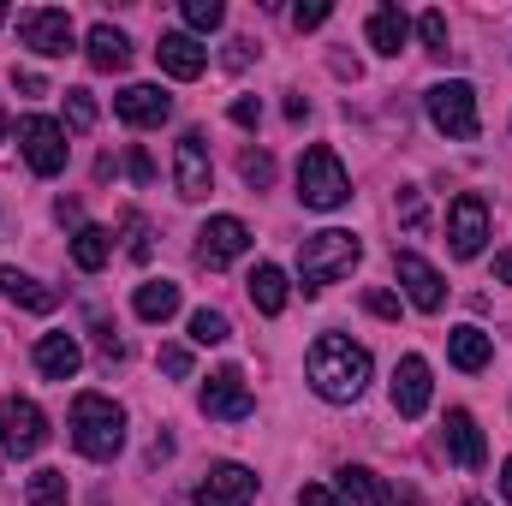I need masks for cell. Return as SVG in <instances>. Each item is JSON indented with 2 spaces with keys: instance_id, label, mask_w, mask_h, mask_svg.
<instances>
[{
  "instance_id": "obj_1",
  "label": "cell",
  "mask_w": 512,
  "mask_h": 506,
  "mask_svg": "<svg viewBox=\"0 0 512 506\" xmlns=\"http://www.w3.org/2000/svg\"><path fill=\"white\" fill-rule=\"evenodd\" d=\"M304 370H310V387H316L322 399L352 405V399L370 387V352H364V346H352L346 334H322V340L310 346Z\"/></svg>"
},
{
  "instance_id": "obj_2",
  "label": "cell",
  "mask_w": 512,
  "mask_h": 506,
  "mask_svg": "<svg viewBox=\"0 0 512 506\" xmlns=\"http://www.w3.org/2000/svg\"><path fill=\"white\" fill-rule=\"evenodd\" d=\"M72 441L84 459H114L126 447V411L108 393H78L72 399Z\"/></svg>"
},
{
  "instance_id": "obj_3",
  "label": "cell",
  "mask_w": 512,
  "mask_h": 506,
  "mask_svg": "<svg viewBox=\"0 0 512 506\" xmlns=\"http://www.w3.org/2000/svg\"><path fill=\"white\" fill-rule=\"evenodd\" d=\"M358 256H364V245H358L352 233H340V227L310 233V239L298 245V280H304V298H316L322 286H334L340 274H352Z\"/></svg>"
},
{
  "instance_id": "obj_4",
  "label": "cell",
  "mask_w": 512,
  "mask_h": 506,
  "mask_svg": "<svg viewBox=\"0 0 512 506\" xmlns=\"http://www.w3.org/2000/svg\"><path fill=\"white\" fill-rule=\"evenodd\" d=\"M298 203L304 209H346L352 203V179L328 143H310L298 155Z\"/></svg>"
},
{
  "instance_id": "obj_5",
  "label": "cell",
  "mask_w": 512,
  "mask_h": 506,
  "mask_svg": "<svg viewBox=\"0 0 512 506\" xmlns=\"http://www.w3.org/2000/svg\"><path fill=\"white\" fill-rule=\"evenodd\" d=\"M18 36L42 60H66L78 48V30H72V12L66 6H30V12H18Z\"/></svg>"
},
{
  "instance_id": "obj_6",
  "label": "cell",
  "mask_w": 512,
  "mask_h": 506,
  "mask_svg": "<svg viewBox=\"0 0 512 506\" xmlns=\"http://www.w3.org/2000/svg\"><path fill=\"white\" fill-rule=\"evenodd\" d=\"M423 108H429V120L435 131H447V137H459V143H471L477 137V90L465 84V78H453V84H435L429 96H423Z\"/></svg>"
},
{
  "instance_id": "obj_7",
  "label": "cell",
  "mask_w": 512,
  "mask_h": 506,
  "mask_svg": "<svg viewBox=\"0 0 512 506\" xmlns=\"http://www.w3.org/2000/svg\"><path fill=\"white\" fill-rule=\"evenodd\" d=\"M18 149H24L30 173H42V179L66 173V126H54L48 114H30V120L18 126Z\"/></svg>"
},
{
  "instance_id": "obj_8",
  "label": "cell",
  "mask_w": 512,
  "mask_h": 506,
  "mask_svg": "<svg viewBox=\"0 0 512 506\" xmlns=\"http://www.w3.org/2000/svg\"><path fill=\"white\" fill-rule=\"evenodd\" d=\"M42 441H48V417L30 399H6L0 405V453L30 459V453H42Z\"/></svg>"
},
{
  "instance_id": "obj_9",
  "label": "cell",
  "mask_w": 512,
  "mask_h": 506,
  "mask_svg": "<svg viewBox=\"0 0 512 506\" xmlns=\"http://www.w3.org/2000/svg\"><path fill=\"white\" fill-rule=\"evenodd\" d=\"M447 239H453V256H459V262L483 256V239H489V203H483L477 191H459V197H453V209H447Z\"/></svg>"
},
{
  "instance_id": "obj_10",
  "label": "cell",
  "mask_w": 512,
  "mask_h": 506,
  "mask_svg": "<svg viewBox=\"0 0 512 506\" xmlns=\"http://www.w3.org/2000/svg\"><path fill=\"white\" fill-rule=\"evenodd\" d=\"M203 417H215V423H239V417H251L256 411V399H251V387H245V370H215V376L203 381Z\"/></svg>"
},
{
  "instance_id": "obj_11",
  "label": "cell",
  "mask_w": 512,
  "mask_h": 506,
  "mask_svg": "<svg viewBox=\"0 0 512 506\" xmlns=\"http://www.w3.org/2000/svg\"><path fill=\"white\" fill-rule=\"evenodd\" d=\"M173 179H179V197L185 203H203L215 191V167H209V143L203 131H185L179 149H173Z\"/></svg>"
},
{
  "instance_id": "obj_12",
  "label": "cell",
  "mask_w": 512,
  "mask_h": 506,
  "mask_svg": "<svg viewBox=\"0 0 512 506\" xmlns=\"http://www.w3.org/2000/svg\"><path fill=\"white\" fill-rule=\"evenodd\" d=\"M393 268H399V286H405V298H411L423 316H435V310L447 304V280H441V274H435V268H429L417 251H399V256H393Z\"/></svg>"
},
{
  "instance_id": "obj_13",
  "label": "cell",
  "mask_w": 512,
  "mask_h": 506,
  "mask_svg": "<svg viewBox=\"0 0 512 506\" xmlns=\"http://www.w3.org/2000/svg\"><path fill=\"white\" fill-rule=\"evenodd\" d=\"M251 251V227L239 221V215H215L203 233H197V256L209 262V268H227L233 256Z\"/></svg>"
},
{
  "instance_id": "obj_14",
  "label": "cell",
  "mask_w": 512,
  "mask_h": 506,
  "mask_svg": "<svg viewBox=\"0 0 512 506\" xmlns=\"http://www.w3.org/2000/svg\"><path fill=\"white\" fill-rule=\"evenodd\" d=\"M256 501V471L245 465H215L197 483V506H251Z\"/></svg>"
},
{
  "instance_id": "obj_15",
  "label": "cell",
  "mask_w": 512,
  "mask_h": 506,
  "mask_svg": "<svg viewBox=\"0 0 512 506\" xmlns=\"http://www.w3.org/2000/svg\"><path fill=\"white\" fill-rule=\"evenodd\" d=\"M155 60H161V72H167V78L191 84V78H203V66H209V48H197V36H185V30H161V42H155Z\"/></svg>"
},
{
  "instance_id": "obj_16",
  "label": "cell",
  "mask_w": 512,
  "mask_h": 506,
  "mask_svg": "<svg viewBox=\"0 0 512 506\" xmlns=\"http://www.w3.org/2000/svg\"><path fill=\"white\" fill-rule=\"evenodd\" d=\"M114 114H120L126 126H161V120L173 114V96H167L161 84H126V90L114 96Z\"/></svg>"
},
{
  "instance_id": "obj_17",
  "label": "cell",
  "mask_w": 512,
  "mask_h": 506,
  "mask_svg": "<svg viewBox=\"0 0 512 506\" xmlns=\"http://www.w3.org/2000/svg\"><path fill=\"white\" fill-rule=\"evenodd\" d=\"M441 441H447V459H453L459 471H477V465L489 459V453H483V429H477V417H471V411H447Z\"/></svg>"
},
{
  "instance_id": "obj_18",
  "label": "cell",
  "mask_w": 512,
  "mask_h": 506,
  "mask_svg": "<svg viewBox=\"0 0 512 506\" xmlns=\"http://www.w3.org/2000/svg\"><path fill=\"white\" fill-rule=\"evenodd\" d=\"M429 364L411 352V358H399V370H393V411L399 417H423L429 411Z\"/></svg>"
},
{
  "instance_id": "obj_19",
  "label": "cell",
  "mask_w": 512,
  "mask_h": 506,
  "mask_svg": "<svg viewBox=\"0 0 512 506\" xmlns=\"http://www.w3.org/2000/svg\"><path fill=\"white\" fill-rule=\"evenodd\" d=\"M78 364H84V352H78L72 334H42V340H36V370L48 381H72Z\"/></svg>"
},
{
  "instance_id": "obj_20",
  "label": "cell",
  "mask_w": 512,
  "mask_h": 506,
  "mask_svg": "<svg viewBox=\"0 0 512 506\" xmlns=\"http://www.w3.org/2000/svg\"><path fill=\"white\" fill-rule=\"evenodd\" d=\"M84 54H90L96 72H126L131 66V42H126V30H114V24H96L84 36Z\"/></svg>"
},
{
  "instance_id": "obj_21",
  "label": "cell",
  "mask_w": 512,
  "mask_h": 506,
  "mask_svg": "<svg viewBox=\"0 0 512 506\" xmlns=\"http://www.w3.org/2000/svg\"><path fill=\"white\" fill-rule=\"evenodd\" d=\"M340 489L352 495V501H364V506H417L411 495H399V489H387L376 471H364V465H346L340 471Z\"/></svg>"
},
{
  "instance_id": "obj_22",
  "label": "cell",
  "mask_w": 512,
  "mask_h": 506,
  "mask_svg": "<svg viewBox=\"0 0 512 506\" xmlns=\"http://www.w3.org/2000/svg\"><path fill=\"white\" fill-rule=\"evenodd\" d=\"M0 292H6L12 304L36 310V316H48V310L60 304V292H54V286H42L36 274H18V268H0Z\"/></svg>"
},
{
  "instance_id": "obj_23",
  "label": "cell",
  "mask_w": 512,
  "mask_h": 506,
  "mask_svg": "<svg viewBox=\"0 0 512 506\" xmlns=\"http://www.w3.org/2000/svg\"><path fill=\"white\" fill-rule=\"evenodd\" d=\"M447 358H453L465 376H477V370L495 358V340H489L483 328H453V334H447Z\"/></svg>"
},
{
  "instance_id": "obj_24",
  "label": "cell",
  "mask_w": 512,
  "mask_h": 506,
  "mask_svg": "<svg viewBox=\"0 0 512 506\" xmlns=\"http://www.w3.org/2000/svg\"><path fill=\"white\" fill-rule=\"evenodd\" d=\"M131 310L143 322H167V316H179V286L173 280H143L137 298H131Z\"/></svg>"
},
{
  "instance_id": "obj_25",
  "label": "cell",
  "mask_w": 512,
  "mask_h": 506,
  "mask_svg": "<svg viewBox=\"0 0 512 506\" xmlns=\"http://www.w3.org/2000/svg\"><path fill=\"white\" fill-rule=\"evenodd\" d=\"M405 36H411V18H405L399 6H376V12H370V48H376V54H399Z\"/></svg>"
},
{
  "instance_id": "obj_26",
  "label": "cell",
  "mask_w": 512,
  "mask_h": 506,
  "mask_svg": "<svg viewBox=\"0 0 512 506\" xmlns=\"http://www.w3.org/2000/svg\"><path fill=\"white\" fill-rule=\"evenodd\" d=\"M251 304L262 310V316H280V310H286V274H280L274 262H256V274H251Z\"/></svg>"
},
{
  "instance_id": "obj_27",
  "label": "cell",
  "mask_w": 512,
  "mask_h": 506,
  "mask_svg": "<svg viewBox=\"0 0 512 506\" xmlns=\"http://www.w3.org/2000/svg\"><path fill=\"white\" fill-rule=\"evenodd\" d=\"M108 256H114V239H108V227H78V233H72V262H78L84 274H96Z\"/></svg>"
},
{
  "instance_id": "obj_28",
  "label": "cell",
  "mask_w": 512,
  "mask_h": 506,
  "mask_svg": "<svg viewBox=\"0 0 512 506\" xmlns=\"http://www.w3.org/2000/svg\"><path fill=\"white\" fill-rule=\"evenodd\" d=\"M72 489H66V471H36L30 477V506H66Z\"/></svg>"
},
{
  "instance_id": "obj_29",
  "label": "cell",
  "mask_w": 512,
  "mask_h": 506,
  "mask_svg": "<svg viewBox=\"0 0 512 506\" xmlns=\"http://www.w3.org/2000/svg\"><path fill=\"white\" fill-rule=\"evenodd\" d=\"M227 334H233V328H227L221 310H197V316H191V340H197V346H221Z\"/></svg>"
},
{
  "instance_id": "obj_30",
  "label": "cell",
  "mask_w": 512,
  "mask_h": 506,
  "mask_svg": "<svg viewBox=\"0 0 512 506\" xmlns=\"http://www.w3.org/2000/svg\"><path fill=\"white\" fill-rule=\"evenodd\" d=\"M185 24L191 30H221L227 24V6L221 0H185Z\"/></svg>"
},
{
  "instance_id": "obj_31",
  "label": "cell",
  "mask_w": 512,
  "mask_h": 506,
  "mask_svg": "<svg viewBox=\"0 0 512 506\" xmlns=\"http://www.w3.org/2000/svg\"><path fill=\"white\" fill-rule=\"evenodd\" d=\"M417 36H423V48H429L435 60H447V12H423V18H417Z\"/></svg>"
},
{
  "instance_id": "obj_32",
  "label": "cell",
  "mask_w": 512,
  "mask_h": 506,
  "mask_svg": "<svg viewBox=\"0 0 512 506\" xmlns=\"http://www.w3.org/2000/svg\"><path fill=\"white\" fill-rule=\"evenodd\" d=\"M239 173H245V185H256V191L274 185V161H268L262 149H245V155H239Z\"/></svg>"
},
{
  "instance_id": "obj_33",
  "label": "cell",
  "mask_w": 512,
  "mask_h": 506,
  "mask_svg": "<svg viewBox=\"0 0 512 506\" xmlns=\"http://www.w3.org/2000/svg\"><path fill=\"white\" fill-rule=\"evenodd\" d=\"M66 126L72 131L96 126V102H90V90H66Z\"/></svg>"
},
{
  "instance_id": "obj_34",
  "label": "cell",
  "mask_w": 512,
  "mask_h": 506,
  "mask_svg": "<svg viewBox=\"0 0 512 506\" xmlns=\"http://www.w3.org/2000/svg\"><path fill=\"white\" fill-rule=\"evenodd\" d=\"M399 221H405L411 233H423V191H417V185H399Z\"/></svg>"
},
{
  "instance_id": "obj_35",
  "label": "cell",
  "mask_w": 512,
  "mask_h": 506,
  "mask_svg": "<svg viewBox=\"0 0 512 506\" xmlns=\"http://www.w3.org/2000/svg\"><path fill=\"white\" fill-rule=\"evenodd\" d=\"M328 12H334L328 0H310V6H292V24L298 30H316V24H328Z\"/></svg>"
},
{
  "instance_id": "obj_36",
  "label": "cell",
  "mask_w": 512,
  "mask_h": 506,
  "mask_svg": "<svg viewBox=\"0 0 512 506\" xmlns=\"http://www.w3.org/2000/svg\"><path fill=\"white\" fill-rule=\"evenodd\" d=\"M126 233H131V262H149V227H143V215H126Z\"/></svg>"
},
{
  "instance_id": "obj_37",
  "label": "cell",
  "mask_w": 512,
  "mask_h": 506,
  "mask_svg": "<svg viewBox=\"0 0 512 506\" xmlns=\"http://www.w3.org/2000/svg\"><path fill=\"white\" fill-rule=\"evenodd\" d=\"M161 370L173 381H185L191 376V352H185V346H161Z\"/></svg>"
},
{
  "instance_id": "obj_38",
  "label": "cell",
  "mask_w": 512,
  "mask_h": 506,
  "mask_svg": "<svg viewBox=\"0 0 512 506\" xmlns=\"http://www.w3.org/2000/svg\"><path fill=\"white\" fill-rule=\"evenodd\" d=\"M364 310L382 316V322H393V316H399V298H393V292H364Z\"/></svg>"
},
{
  "instance_id": "obj_39",
  "label": "cell",
  "mask_w": 512,
  "mask_h": 506,
  "mask_svg": "<svg viewBox=\"0 0 512 506\" xmlns=\"http://www.w3.org/2000/svg\"><path fill=\"white\" fill-rule=\"evenodd\" d=\"M256 120H262V102H256V96H245V102H233V126H245V131H251Z\"/></svg>"
},
{
  "instance_id": "obj_40",
  "label": "cell",
  "mask_w": 512,
  "mask_h": 506,
  "mask_svg": "<svg viewBox=\"0 0 512 506\" xmlns=\"http://www.w3.org/2000/svg\"><path fill=\"white\" fill-rule=\"evenodd\" d=\"M298 506H340V501H334L322 483H304V489H298Z\"/></svg>"
},
{
  "instance_id": "obj_41",
  "label": "cell",
  "mask_w": 512,
  "mask_h": 506,
  "mask_svg": "<svg viewBox=\"0 0 512 506\" xmlns=\"http://www.w3.org/2000/svg\"><path fill=\"white\" fill-rule=\"evenodd\" d=\"M12 84H18V90H24V96H48V84H42V78H36V72H12Z\"/></svg>"
},
{
  "instance_id": "obj_42",
  "label": "cell",
  "mask_w": 512,
  "mask_h": 506,
  "mask_svg": "<svg viewBox=\"0 0 512 506\" xmlns=\"http://www.w3.org/2000/svg\"><path fill=\"white\" fill-rule=\"evenodd\" d=\"M131 179H143V185H149V179H155V161H149V155H143V149H131Z\"/></svg>"
},
{
  "instance_id": "obj_43",
  "label": "cell",
  "mask_w": 512,
  "mask_h": 506,
  "mask_svg": "<svg viewBox=\"0 0 512 506\" xmlns=\"http://www.w3.org/2000/svg\"><path fill=\"white\" fill-rule=\"evenodd\" d=\"M227 66H233V72H239V66H251V42H245V36L227 48Z\"/></svg>"
},
{
  "instance_id": "obj_44",
  "label": "cell",
  "mask_w": 512,
  "mask_h": 506,
  "mask_svg": "<svg viewBox=\"0 0 512 506\" xmlns=\"http://www.w3.org/2000/svg\"><path fill=\"white\" fill-rule=\"evenodd\" d=\"M495 280H501V286H512V251L495 256Z\"/></svg>"
},
{
  "instance_id": "obj_45",
  "label": "cell",
  "mask_w": 512,
  "mask_h": 506,
  "mask_svg": "<svg viewBox=\"0 0 512 506\" xmlns=\"http://www.w3.org/2000/svg\"><path fill=\"white\" fill-rule=\"evenodd\" d=\"M501 489H507V501H512V459L501 465Z\"/></svg>"
},
{
  "instance_id": "obj_46",
  "label": "cell",
  "mask_w": 512,
  "mask_h": 506,
  "mask_svg": "<svg viewBox=\"0 0 512 506\" xmlns=\"http://www.w3.org/2000/svg\"><path fill=\"white\" fill-rule=\"evenodd\" d=\"M0 143H6V114H0Z\"/></svg>"
},
{
  "instance_id": "obj_47",
  "label": "cell",
  "mask_w": 512,
  "mask_h": 506,
  "mask_svg": "<svg viewBox=\"0 0 512 506\" xmlns=\"http://www.w3.org/2000/svg\"><path fill=\"white\" fill-rule=\"evenodd\" d=\"M465 506H489V501H465Z\"/></svg>"
},
{
  "instance_id": "obj_48",
  "label": "cell",
  "mask_w": 512,
  "mask_h": 506,
  "mask_svg": "<svg viewBox=\"0 0 512 506\" xmlns=\"http://www.w3.org/2000/svg\"><path fill=\"white\" fill-rule=\"evenodd\" d=\"M0 24H6V6H0Z\"/></svg>"
}]
</instances>
